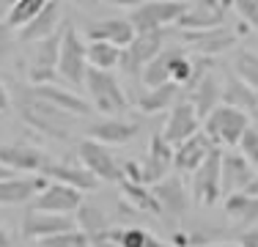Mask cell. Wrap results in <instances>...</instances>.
I'll return each mask as SVG.
<instances>
[{
	"label": "cell",
	"instance_id": "6",
	"mask_svg": "<svg viewBox=\"0 0 258 247\" xmlns=\"http://www.w3.org/2000/svg\"><path fill=\"white\" fill-rule=\"evenodd\" d=\"M77 157H80V165H83L96 181H121V165L115 162V157L110 154L107 146L85 138L77 143Z\"/></svg>",
	"mask_w": 258,
	"mask_h": 247
},
{
	"label": "cell",
	"instance_id": "22",
	"mask_svg": "<svg viewBox=\"0 0 258 247\" xmlns=\"http://www.w3.org/2000/svg\"><path fill=\"white\" fill-rule=\"evenodd\" d=\"M140 132V127L135 121H124V118H104L99 124H94L88 132L91 140H96V143L102 146H124L129 140L135 138V135Z\"/></svg>",
	"mask_w": 258,
	"mask_h": 247
},
{
	"label": "cell",
	"instance_id": "10",
	"mask_svg": "<svg viewBox=\"0 0 258 247\" xmlns=\"http://www.w3.org/2000/svg\"><path fill=\"white\" fill-rule=\"evenodd\" d=\"M220 168H223V151L212 148L206 162L192 173V195L201 206H214L217 198L223 195V190H220Z\"/></svg>",
	"mask_w": 258,
	"mask_h": 247
},
{
	"label": "cell",
	"instance_id": "28",
	"mask_svg": "<svg viewBox=\"0 0 258 247\" xmlns=\"http://www.w3.org/2000/svg\"><path fill=\"white\" fill-rule=\"evenodd\" d=\"M176 55H179V49L168 47V49H162V52H159L149 66H146L143 74H140V83L146 85V91L159 88V85L170 83V66H173Z\"/></svg>",
	"mask_w": 258,
	"mask_h": 247
},
{
	"label": "cell",
	"instance_id": "16",
	"mask_svg": "<svg viewBox=\"0 0 258 247\" xmlns=\"http://www.w3.org/2000/svg\"><path fill=\"white\" fill-rule=\"evenodd\" d=\"M135 28L126 17H113V20H96L88 25V41H107L118 49H126L135 41Z\"/></svg>",
	"mask_w": 258,
	"mask_h": 247
},
{
	"label": "cell",
	"instance_id": "25",
	"mask_svg": "<svg viewBox=\"0 0 258 247\" xmlns=\"http://www.w3.org/2000/svg\"><path fill=\"white\" fill-rule=\"evenodd\" d=\"M189 102H192L195 113L201 115V121H204L214 107H220V102H223V85H220V77L214 69L189 91Z\"/></svg>",
	"mask_w": 258,
	"mask_h": 247
},
{
	"label": "cell",
	"instance_id": "4",
	"mask_svg": "<svg viewBox=\"0 0 258 247\" xmlns=\"http://www.w3.org/2000/svg\"><path fill=\"white\" fill-rule=\"evenodd\" d=\"M85 88H88V96L94 102V107L110 115H118L126 110V94L121 88V83L115 80L113 72H96V69H88L85 72Z\"/></svg>",
	"mask_w": 258,
	"mask_h": 247
},
{
	"label": "cell",
	"instance_id": "12",
	"mask_svg": "<svg viewBox=\"0 0 258 247\" xmlns=\"http://www.w3.org/2000/svg\"><path fill=\"white\" fill-rule=\"evenodd\" d=\"M258 173L247 165V159L242 154H223V168H220V190L223 195H239L247 193V187L253 184Z\"/></svg>",
	"mask_w": 258,
	"mask_h": 247
},
{
	"label": "cell",
	"instance_id": "36",
	"mask_svg": "<svg viewBox=\"0 0 258 247\" xmlns=\"http://www.w3.org/2000/svg\"><path fill=\"white\" fill-rule=\"evenodd\" d=\"M39 247H91V239L83 231H69V233H58V236L41 239Z\"/></svg>",
	"mask_w": 258,
	"mask_h": 247
},
{
	"label": "cell",
	"instance_id": "13",
	"mask_svg": "<svg viewBox=\"0 0 258 247\" xmlns=\"http://www.w3.org/2000/svg\"><path fill=\"white\" fill-rule=\"evenodd\" d=\"M50 159L36 146L28 143H9L0 146V165L11 173H41Z\"/></svg>",
	"mask_w": 258,
	"mask_h": 247
},
{
	"label": "cell",
	"instance_id": "38",
	"mask_svg": "<svg viewBox=\"0 0 258 247\" xmlns=\"http://www.w3.org/2000/svg\"><path fill=\"white\" fill-rule=\"evenodd\" d=\"M231 9L236 11L239 20H242L244 25H250V28L258 30V0H236Z\"/></svg>",
	"mask_w": 258,
	"mask_h": 247
},
{
	"label": "cell",
	"instance_id": "39",
	"mask_svg": "<svg viewBox=\"0 0 258 247\" xmlns=\"http://www.w3.org/2000/svg\"><path fill=\"white\" fill-rule=\"evenodd\" d=\"M239 247H258V228H250V231L239 233Z\"/></svg>",
	"mask_w": 258,
	"mask_h": 247
},
{
	"label": "cell",
	"instance_id": "2",
	"mask_svg": "<svg viewBox=\"0 0 258 247\" xmlns=\"http://www.w3.org/2000/svg\"><path fill=\"white\" fill-rule=\"evenodd\" d=\"M250 129V115L236 107L220 104L204 118V135L214 148H233L242 143V138Z\"/></svg>",
	"mask_w": 258,
	"mask_h": 247
},
{
	"label": "cell",
	"instance_id": "15",
	"mask_svg": "<svg viewBox=\"0 0 258 247\" xmlns=\"http://www.w3.org/2000/svg\"><path fill=\"white\" fill-rule=\"evenodd\" d=\"M181 41L189 49L201 55V58H212V55L228 52L236 47V36L225 28H214V30H201V33H181Z\"/></svg>",
	"mask_w": 258,
	"mask_h": 247
},
{
	"label": "cell",
	"instance_id": "7",
	"mask_svg": "<svg viewBox=\"0 0 258 247\" xmlns=\"http://www.w3.org/2000/svg\"><path fill=\"white\" fill-rule=\"evenodd\" d=\"M231 6V0H198V3H189V9L184 11V17L176 25L181 28V33H201V30L223 28L225 11Z\"/></svg>",
	"mask_w": 258,
	"mask_h": 247
},
{
	"label": "cell",
	"instance_id": "30",
	"mask_svg": "<svg viewBox=\"0 0 258 247\" xmlns=\"http://www.w3.org/2000/svg\"><path fill=\"white\" fill-rule=\"evenodd\" d=\"M107 236L118 247H170L146 228H107Z\"/></svg>",
	"mask_w": 258,
	"mask_h": 247
},
{
	"label": "cell",
	"instance_id": "23",
	"mask_svg": "<svg viewBox=\"0 0 258 247\" xmlns=\"http://www.w3.org/2000/svg\"><path fill=\"white\" fill-rule=\"evenodd\" d=\"M33 96H39L41 102H47V104H52V107H58V110H63V113H69V115H85L91 110V104L85 102L83 96H77L75 91H69V88H60V85H41V88H33L30 91Z\"/></svg>",
	"mask_w": 258,
	"mask_h": 247
},
{
	"label": "cell",
	"instance_id": "32",
	"mask_svg": "<svg viewBox=\"0 0 258 247\" xmlns=\"http://www.w3.org/2000/svg\"><path fill=\"white\" fill-rule=\"evenodd\" d=\"M75 225L77 231H83L88 239L99 236V233L107 231V214L102 212L99 206H94V203H83V206L75 212Z\"/></svg>",
	"mask_w": 258,
	"mask_h": 247
},
{
	"label": "cell",
	"instance_id": "37",
	"mask_svg": "<svg viewBox=\"0 0 258 247\" xmlns=\"http://www.w3.org/2000/svg\"><path fill=\"white\" fill-rule=\"evenodd\" d=\"M239 148H242V157L247 159V165L258 173V132L253 127L247 129V135L242 138V143H239Z\"/></svg>",
	"mask_w": 258,
	"mask_h": 247
},
{
	"label": "cell",
	"instance_id": "1",
	"mask_svg": "<svg viewBox=\"0 0 258 247\" xmlns=\"http://www.w3.org/2000/svg\"><path fill=\"white\" fill-rule=\"evenodd\" d=\"M17 107H20V115L25 118V124H30V127H33L36 132H41L44 138H55V140L69 138V129H72V115L69 113L41 102V99L33 96L30 91L22 94V99L17 102Z\"/></svg>",
	"mask_w": 258,
	"mask_h": 247
},
{
	"label": "cell",
	"instance_id": "21",
	"mask_svg": "<svg viewBox=\"0 0 258 247\" xmlns=\"http://www.w3.org/2000/svg\"><path fill=\"white\" fill-rule=\"evenodd\" d=\"M212 143H209V138L204 132H198L195 138L184 140L181 146H176L173 151V168L181 170V173H195L201 168V165L206 162V157L212 154Z\"/></svg>",
	"mask_w": 258,
	"mask_h": 247
},
{
	"label": "cell",
	"instance_id": "40",
	"mask_svg": "<svg viewBox=\"0 0 258 247\" xmlns=\"http://www.w3.org/2000/svg\"><path fill=\"white\" fill-rule=\"evenodd\" d=\"M9 47H11V30L6 28V22H0V60L6 58Z\"/></svg>",
	"mask_w": 258,
	"mask_h": 247
},
{
	"label": "cell",
	"instance_id": "20",
	"mask_svg": "<svg viewBox=\"0 0 258 247\" xmlns=\"http://www.w3.org/2000/svg\"><path fill=\"white\" fill-rule=\"evenodd\" d=\"M44 176H11L6 181H0V206H17V203L30 201L36 193L47 187Z\"/></svg>",
	"mask_w": 258,
	"mask_h": 247
},
{
	"label": "cell",
	"instance_id": "35",
	"mask_svg": "<svg viewBox=\"0 0 258 247\" xmlns=\"http://www.w3.org/2000/svg\"><path fill=\"white\" fill-rule=\"evenodd\" d=\"M233 69H236V77L242 83H247L253 91H258V52H253V49H239L236 60H233Z\"/></svg>",
	"mask_w": 258,
	"mask_h": 247
},
{
	"label": "cell",
	"instance_id": "26",
	"mask_svg": "<svg viewBox=\"0 0 258 247\" xmlns=\"http://www.w3.org/2000/svg\"><path fill=\"white\" fill-rule=\"evenodd\" d=\"M228 107H236L242 113H258V91H253L247 83H242L239 77H228L223 85V102Z\"/></svg>",
	"mask_w": 258,
	"mask_h": 247
},
{
	"label": "cell",
	"instance_id": "27",
	"mask_svg": "<svg viewBox=\"0 0 258 247\" xmlns=\"http://www.w3.org/2000/svg\"><path fill=\"white\" fill-rule=\"evenodd\" d=\"M179 96H181V88L176 83H165L159 88H151L146 94L138 96V107L143 113H162L168 107H176L179 104Z\"/></svg>",
	"mask_w": 258,
	"mask_h": 247
},
{
	"label": "cell",
	"instance_id": "24",
	"mask_svg": "<svg viewBox=\"0 0 258 247\" xmlns=\"http://www.w3.org/2000/svg\"><path fill=\"white\" fill-rule=\"evenodd\" d=\"M151 193H154L157 203L162 206V214L170 212V214H176V217H181L189 206V195H187V190H184L181 178H176V176L162 178L159 184L151 187Z\"/></svg>",
	"mask_w": 258,
	"mask_h": 247
},
{
	"label": "cell",
	"instance_id": "11",
	"mask_svg": "<svg viewBox=\"0 0 258 247\" xmlns=\"http://www.w3.org/2000/svg\"><path fill=\"white\" fill-rule=\"evenodd\" d=\"M83 206V193L66 187V184L50 181L39 195H36L33 212H44V214H60V217H69L72 212Z\"/></svg>",
	"mask_w": 258,
	"mask_h": 247
},
{
	"label": "cell",
	"instance_id": "8",
	"mask_svg": "<svg viewBox=\"0 0 258 247\" xmlns=\"http://www.w3.org/2000/svg\"><path fill=\"white\" fill-rule=\"evenodd\" d=\"M162 49H165V30L135 36V41L121 52V69L126 74H132V77H140L143 69L162 52Z\"/></svg>",
	"mask_w": 258,
	"mask_h": 247
},
{
	"label": "cell",
	"instance_id": "41",
	"mask_svg": "<svg viewBox=\"0 0 258 247\" xmlns=\"http://www.w3.org/2000/svg\"><path fill=\"white\" fill-rule=\"evenodd\" d=\"M9 110H11V94L0 80V113H9Z\"/></svg>",
	"mask_w": 258,
	"mask_h": 247
},
{
	"label": "cell",
	"instance_id": "33",
	"mask_svg": "<svg viewBox=\"0 0 258 247\" xmlns=\"http://www.w3.org/2000/svg\"><path fill=\"white\" fill-rule=\"evenodd\" d=\"M225 214L244 225H258V195H228L225 198Z\"/></svg>",
	"mask_w": 258,
	"mask_h": 247
},
{
	"label": "cell",
	"instance_id": "9",
	"mask_svg": "<svg viewBox=\"0 0 258 247\" xmlns=\"http://www.w3.org/2000/svg\"><path fill=\"white\" fill-rule=\"evenodd\" d=\"M198 129H201V115L195 113L192 102L189 99H179V104L170 107V115H168V121H165L159 135L165 138V143L173 148V146H181L184 140L195 138Z\"/></svg>",
	"mask_w": 258,
	"mask_h": 247
},
{
	"label": "cell",
	"instance_id": "3",
	"mask_svg": "<svg viewBox=\"0 0 258 247\" xmlns=\"http://www.w3.org/2000/svg\"><path fill=\"white\" fill-rule=\"evenodd\" d=\"M189 9L187 0H143L129 9L126 20L135 28V33H157L165 25H176Z\"/></svg>",
	"mask_w": 258,
	"mask_h": 247
},
{
	"label": "cell",
	"instance_id": "31",
	"mask_svg": "<svg viewBox=\"0 0 258 247\" xmlns=\"http://www.w3.org/2000/svg\"><path fill=\"white\" fill-rule=\"evenodd\" d=\"M121 190H124V198L129 201V209L162 217V206L157 203V198H154V193H151V187H146V184H129V181H121Z\"/></svg>",
	"mask_w": 258,
	"mask_h": 247
},
{
	"label": "cell",
	"instance_id": "46",
	"mask_svg": "<svg viewBox=\"0 0 258 247\" xmlns=\"http://www.w3.org/2000/svg\"><path fill=\"white\" fill-rule=\"evenodd\" d=\"M209 247H239V244H233V242H223V244H209Z\"/></svg>",
	"mask_w": 258,
	"mask_h": 247
},
{
	"label": "cell",
	"instance_id": "34",
	"mask_svg": "<svg viewBox=\"0 0 258 247\" xmlns=\"http://www.w3.org/2000/svg\"><path fill=\"white\" fill-rule=\"evenodd\" d=\"M41 6H44V0H14L9 9V14H6V28L9 30H22L28 22H33V17L41 11Z\"/></svg>",
	"mask_w": 258,
	"mask_h": 247
},
{
	"label": "cell",
	"instance_id": "5",
	"mask_svg": "<svg viewBox=\"0 0 258 247\" xmlns=\"http://www.w3.org/2000/svg\"><path fill=\"white\" fill-rule=\"evenodd\" d=\"M85 72H88V58H85V44L80 33L72 25L60 30V55H58V77L72 88L85 85Z\"/></svg>",
	"mask_w": 258,
	"mask_h": 247
},
{
	"label": "cell",
	"instance_id": "17",
	"mask_svg": "<svg viewBox=\"0 0 258 247\" xmlns=\"http://www.w3.org/2000/svg\"><path fill=\"white\" fill-rule=\"evenodd\" d=\"M44 178H52L58 184H66V187L77 190V193H91V190L99 187L94 176L83 168V165H72V162H47L44 170H41Z\"/></svg>",
	"mask_w": 258,
	"mask_h": 247
},
{
	"label": "cell",
	"instance_id": "19",
	"mask_svg": "<svg viewBox=\"0 0 258 247\" xmlns=\"http://www.w3.org/2000/svg\"><path fill=\"white\" fill-rule=\"evenodd\" d=\"M60 11H63V6L58 0H44L41 11L33 17V22H28L22 30H17L20 41H44L50 36H55V28L60 22Z\"/></svg>",
	"mask_w": 258,
	"mask_h": 247
},
{
	"label": "cell",
	"instance_id": "43",
	"mask_svg": "<svg viewBox=\"0 0 258 247\" xmlns=\"http://www.w3.org/2000/svg\"><path fill=\"white\" fill-rule=\"evenodd\" d=\"M0 247H11V233L6 228H0Z\"/></svg>",
	"mask_w": 258,
	"mask_h": 247
},
{
	"label": "cell",
	"instance_id": "29",
	"mask_svg": "<svg viewBox=\"0 0 258 247\" xmlns=\"http://www.w3.org/2000/svg\"><path fill=\"white\" fill-rule=\"evenodd\" d=\"M121 52L115 44H107V41H88L85 44V58H88V69L96 72H110L115 66H121Z\"/></svg>",
	"mask_w": 258,
	"mask_h": 247
},
{
	"label": "cell",
	"instance_id": "45",
	"mask_svg": "<svg viewBox=\"0 0 258 247\" xmlns=\"http://www.w3.org/2000/svg\"><path fill=\"white\" fill-rule=\"evenodd\" d=\"M11 176H14V173H11V170H6L3 165H0V181H6V178H11Z\"/></svg>",
	"mask_w": 258,
	"mask_h": 247
},
{
	"label": "cell",
	"instance_id": "14",
	"mask_svg": "<svg viewBox=\"0 0 258 247\" xmlns=\"http://www.w3.org/2000/svg\"><path fill=\"white\" fill-rule=\"evenodd\" d=\"M75 220L72 217H60V214H44V212H28L22 220V236L25 239H50L58 233H69L75 231Z\"/></svg>",
	"mask_w": 258,
	"mask_h": 247
},
{
	"label": "cell",
	"instance_id": "44",
	"mask_svg": "<svg viewBox=\"0 0 258 247\" xmlns=\"http://www.w3.org/2000/svg\"><path fill=\"white\" fill-rule=\"evenodd\" d=\"M244 195H258V176L253 178V184L247 187V193H244Z\"/></svg>",
	"mask_w": 258,
	"mask_h": 247
},
{
	"label": "cell",
	"instance_id": "42",
	"mask_svg": "<svg viewBox=\"0 0 258 247\" xmlns=\"http://www.w3.org/2000/svg\"><path fill=\"white\" fill-rule=\"evenodd\" d=\"M91 247H118V244H115L113 239L107 236V231H104V233H99V236L91 239Z\"/></svg>",
	"mask_w": 258,
	"mask_h": 247
},
{
	"label": "cell",
	"instance_id": "18",
	"mask_svg": "<svg viewBox=\"0 0 258 247\" xmlns=\"http://www.w3.org/2000/svg\"><path fill=\"white\" fill-rule=\"evenodd\" d=\"M170 168H173V148L165 143L162 135H151V146H149V159L143 162V178L146 184H159L162 178H168Z\"/></svg>",
	"mask_w": 258,
	"mask_h": 247
}]
</instances>
